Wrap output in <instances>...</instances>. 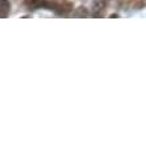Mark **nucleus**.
<instances>
[{
    "instance_id": "obj_1",
    "label": "nucleus",
    "mask_w": 146,
    "mask_h": 144,
    "mask_svg": "<svg viewBox=\"0 0 146 144\" xmlns=\"http://www.w3.org/2000/svg\"><path fill=\"white\" fill-rule=\"evenodd\" d=\"M24 3L29 9H38V8H48L50 11H53L54 3H49L45 0H24Z\"/></svg>"
},
{
    "instance_id": "obj_2",
    "label": "nucleus",
    "mask_w": 146,
    "mask_h": 144,
    "mask_svg": "<svg viewBox=\"0 0 146 144\" xmlns=\"http://www.w3.org/2000/svg\"><path fill=\"white\" fill-rule=\"evenodd\" d=\"M109 0H93V15L100 17L104 13L105 8L108 7Z\"/></svg>"
},
{
    "instance_id": "obj_3",
    "label": "nucleus",
    "mask_w": 146,
    "mask_h": 144,
    "mask_svg": "<svg viewBox=\"0 0 146 144\" xmlns=\"http://www.w3.org/2000/svg\"><path fill=\"white\" fill-rule=\"evenodd\" d=\"M9 9H11L9 1L8 0H0V19L7 17L9 15Z\"/></svg>"
}]
</instances>
